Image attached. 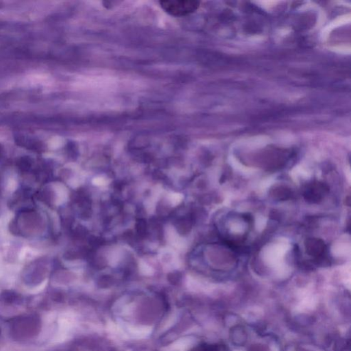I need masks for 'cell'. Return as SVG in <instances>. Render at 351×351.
Wrapping results in <instances>:
<instances>
[{"mask_svg":"<svg viewBox=\"0 0 351 351\" xmlns=\"http://www.w3.org/2000/svg\"><path fill=\"white\" fill-rule=\"evenodd\" d=\"M161 8L169 15L174 17L185 16L194 13L199 8L200 2L189 0H166L161 1Z\"/></svg>","mask_w":351,"mask_h":351,"instance_id":"6da1fadb","label":"cell"},{"mask_svg":"<svg viewBox=\"0 0 351 351\" xmlns=\"http://www.w3.org/2000/svg\"><path fill=\"white\" fill-rule=\"evenodd\" d=\"M329 188L325 183L320 181L314 182L307 185L304 190L303 196L305 201L311 204H317L321 202L328 194Z\"/></svg>","mask_w":351,"mask_h":351,"instance_id":"7a4b0ae2","label":"cell"},{"mask_svg":"<svg viewBox=\"0 0 351 351\" xmlns=\"http://www.w3.org/2000/svg\"><path fill=\"white\" fill-rule=\"evenodd\" d=\"M305 247L307 254L313 257L316 261L324 260L327 254V247L323 240L315 238H308L305 240Z\"/></svg>","mask_w":351,"mask_h":351,"instance_id":"3957f363","label":"cell"},{"mask_svg":"<svg viewBox=\"0 0 351 351\" xmlns=\"http://www.w3.org/2000/svg\"><path fill=\"white\" fill-rule=\"evenodd\" d=\"M270 196L277 201H287L291 198L292 191L290 188L285 186H276L270 190Z\"/></svg>","mask_w":351,"mask_h":351,"instance_id":"277c9868","label":"cell"},{"mask_svg":"<svg viewBox=\"0 0 351 351\" xmlns=\"http://www.w3.org/2000/svg\"><path fill=\"white\" fill-rule=\"evenodd\" d=\"M166 237H167V241L174 245L177 249H182L184 243L174 227L167 226L166 228Z\"/></svg>","mask_w":351,"mask_h":351,"instance_id":"5b68a950","label":"cell"},{"mask_svg":"<svg viewBox=\"0 0 351 351\" xmlns=\"http://www.w3.org/2000/svg\"><path fill=\"white\" fill-rule=\"evenodd\" d=\"M195 351H230L225 344H204L196 349Z\"/></svg>","mask_w":351,"mask_h":351,"instance_id":"8992f818","label":"cell"},{"mask_svg":"<svg viewBox=\"0 0 351 351\" xmlns=\"http://www.w3.org/2000/svg\"><path fill=\"white\" fill-rule=\"evenodd\" d=\"M32 165H33V159L28 156H24L18 159L17 162V166L18 168L21 169L23 172H27L31 168Z\"/></svg>","mask_w":351,"mask_h":351,"instance_id":"52a82bcc","label":"cell"},{"mask_svg":"<svg viewBox=\"0 0 351 351\" xmlns=\"http://www.w3.org/2000/svg\"><path fill=\"white\" fill-rule=\"evenodd\" d=\"M183 198L182 194H178V193H172V194H169L168 200L172 205L176 206L181 202Z\"/></svg>","mask_w":351,"mask_h":351,"instance_id":"ba28073f","label":"cell"},{"mask_svg":"<svg viewBox=\"0 0 351 351\" xmlns=\"http://www.w3.org/2000/svg\"><path fill=\"white\" fill-rule=\"evenodd\" d=\"M139 269H140L141 272L145 275H152L154 272L152 268H151L149 265H148L147 263L143 261H141L140 263H139Z\"/></svg>","mask_w":351,"mask_h":351,"instance_id":"9c48e42d","label":"cell"},{"mask_svg":"<svg viewBox=\"0 0 351 351\" xmlns=\"http://www.w3.org/2000/svg\"><path fill=\"white\" fill-rule=\"evenodd\" d=\"M93 185L97 186L104 185H105L106 180L104 179L103 177H101V176H100V177H96L93 179Z\"/></svg>","mask_w":351,"mask_h":351,"instance_id":"30bf717a","label":"cell"},{"mask_svg":"<svg viewBox=\"0 0 351 351\" xmlns=\"http://www.w3.org/2000/svg\"><path fill=\"white\" fill-rule=\"evenodd\" d=\"M250 351H268V350H265V349L264 347H263V346H260L257 345L255 346V347L252 348V350Z\"/></svg>","mask_w":351,"mask_h":351,"instance_id":"8fae6325","label":"cell"},{"mask_svg":"<svg viewBox=\"0 0 351 351\" xmlns=\"http://www.w3.org/2000/svg\"><path fill=\"white\" fill-rule=\"evenodd\" d=\"M170 253H171V252H169V250H167V256L169 257V255H170ZM169 259L172 260V261H173V260H174V258H172V259L168 258V260H169Z\"/></svg>","mask_w":351,"mask_h":351,"instance_id":"7c38bea8","label":"cell"},{"mask_svg":"<svg viewBox=\"0 0 351 351\" xmlns=\"http://www.w3.org/2000/svg\"><path fill=\"white\" fill-rule=\"evenodd\" d=\"M0 153H1V149H0Z\"/></svg>","mask_w":351,"mask_h":351,"instance_id":"4fadbf2b","label":"cell"}]
</instances>
